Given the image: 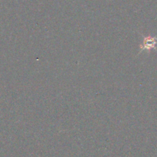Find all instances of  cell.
Here are the masks:
<instances>
[{"mask_svg":"<svg viewBox=\"0 0 157 157\" xmlns=\"http://www.w3.org/2000/svg\"><path fill=\"white\" fill-rule=\"evenodd\" d=\"M157 44L156 38H153V37H145L144 40V43L140 47V51L144 50V49L155 48V45Z\"/></svg>","mask_w":157,"mask_h":157,"instance_id":"obj_1","label":"cell"}]
</instances>
